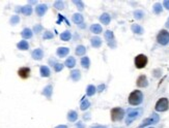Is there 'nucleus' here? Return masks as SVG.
<instances>
[{"label": "nucleus", "instance_id": "obj_22", "mask_svg": "<svg viewBox=\"0 0 169 128\" xmlns=\"http://www.w3.org/2000/svg\"><path fill=\"white\" fill-rule=\"evenodd\" d=\"M22 37L23 38H31L32 36V31L29 28H25V29L22 31Z\"/></svg>", "mask_w": 169, "mask_h": 128}, {"label": "nucleus", "instance_id": "obj_36", "mask_svg": "<svg viewBox=\"0 0 169 128\" xmlns=\"http://www.w3.org/2000/svg\"><path fill=\"white\" fill-rule=\"evenodd\" d=\"M51 38H53V33H52V32H49V31L45 32L44 39H51Z\"/></svg>", "mask_w": 169, "mask_h": 128}, {"label": "nucleus", "instance_id": "obj_11", "mask_svg": "<svg viewBox=\"0 0 169 128\" xmlns=\"http://www.w3.org/2000/svg\"><path fill=\"white\" fill-rule=\"evenodd\" d=\"M148 85L147 79H146L145 76H140L139 78L137 79V86L140 87V88H144Z\"/></svg>", "mask_w": 169, "mask_h": 128}, {"label": "nucleus", "instance_id": "obj_5", "mask_svg": "<svg viewBox=\"0 0 169 128\" xmlns=\"http://www.w3.org/2000/svg\"><path fill=\"white\" fill-rule=\"evenodd\" d=\"M157 41L162 46H165L169 42V33L166 30H161L157 35Z\"/></svg>", "mask_w": 169, "mask_h": 128}, {"label": "nucleus", "instance_id": "obj_3", "mask_svg": "<svg viewBox=\"0 0 169 128\" xmlns=\"http://www.w3.org/2000/svg\"><path fill=\"white\" fill-rule=\"evenodd\" d=\"M142 113V109H129L128 111L127 119H126V123L129 125L132 123V121H134L135 119H137Z\"/></svg>", "mask_w": 169, "mask_h": 128}, {"label": "nucleus", "instance_id": "obj_44", "mask_svg": "<svg viewBox=\"0 0 169 128\" xmlns=\"http://www.w3.org/2000/svg\"><path fill=\"white\" fill-rule=\"evenodd\" d=\"M92 128H106V127H104V126H95Z\"/></svg>", "mask_w": 169, "mask_h": 128}, {"label": "nucleus", "instance_id": "obj_1", "mask_svg": "<svg viewBox=\"0 0 169 128\" xmlns=\"http://www.w3.org/2000/svg\"><path fill=\"white\" fill-rule=\"evenodd\" d=\"M143 100V94L141 93V91L135 90L130 94L129 96V103L131 105H138L142 102Z\"/></svg>", "mask_w": 169, "mask_h": 128}, {"label": "nucleus", "instance_id": "obj_8", "mask_svg": "<svg viewBox=\"0 0 169 128\" xmlns=\"http://www.w3.org/2000/svg\"><path fill=\"white\" fill-rule=\"evenodd\" d=\"M105 38L107 40V44H109L110 48H115L116 44H115V38H114V34L113 32H111L110 30L105 32Z\"/></svg>", "mask_w": 169, "mask_h": 128}, {"label": "nucleus", "instance_id": "obj_40", "mask_svg": "<svg viewBox=\"0 0 169 128\" xmlns=\"http://www.w3.org/2000/svg\"><path fill=\"white\" fill-rule=\"evenodd\" d=\"M105 88H106V87H105V85H101V86H99V87H98V88H97V90L99 91V92H102V91H103V90H105Z\"/></svg>", "mask_w": 169, "mask_h": 128}, {"label": "nucleus", "instance_id": "obj_7", "mask_svg": "<svg viewBox=\"0 0 169 128\" xmlns=\"http://www.w3.org/2000/svg\"><path fill=\"white\" fill-rule=\"evenodd\" d=\"M159 116L157 115V114H152L150 117H148V118H146L145 120H144L143 122L141 123V125H140V127H145V126H147V125H150V124H155V123H158L159 122Z\"/></svg>", "mask_w": 169, "mask_h": 128}, {"label": "nucleus", "instance_id": "obj_29", "mask_svg": "<svg viewBox=\"0 0 169 128\" xmlns=\"http://www.w3.org/2000/svg\"><path fill=\"white\" fill-rule=\"evenodd\" d=\"M95 92H97V88H95V86L90 85V86L87 87V95H88V96H92Z\"/></svg>", "mask_w": 169, "mask_h": 128}, {"label": "nucleus", "instance_id": "obj_6", "mask_svg": "<svg viewBox=\"0 0 169 128\" xmlns=\"http://www.w3.org/2000/svg\"><path fill=\"white\" fill-rule=\"evenodd\" d=\"M147 64V57L145 55H138L135 58V65L137 68H143Z\"/></svg>", "mask_w": 169, "mask_h": 128}, {"label": "nucleus", "instance_id": "obj_26", "mask_svg": "<svg viewBox=\"0 0 169 128\" xmlns=\"http://www.w3.org/2000/svg\"><path fill=\"white\" fill-rule=\"evenodd\" d=\"M77 118H78V115H77V113H76L75 111H71L70 113H69V115H68L69 121L75 122V121L77 120Z\"/></svg>", "mask_w": 169, "mask_h": 128}, {"label": "nucleus", "instance_id": "obj_38", "mask_svg": "<svg viewBox=\"0 0 169 128\" xmlns=\"http://www.w3.org/2000/svg\"><path fill=\"white\" fill-rule=\"evenodd\" d=\"M42 29H43V27L40 25H36V26H34V28H33V30H34L35 33H38Z\"/></svg>", "mask_w": 169, "mask_h": 128}, {"label": "nucleus", "instance_id": "obj_9", "mask_svg": "<svg viewBox=\"0 0 169 128\" xmlns=\"http://www.w3.org/2000/svg\"><path fill=\"white\" fill-rule=\"evenodd\" d=\"M18 74H19L20 78L27 79V78H29V76H30V68H28V67H22V68H20V69H19Z\"/></svg>", "mask_w": 169, "mask_h": 128}, {"label": "nucleus", "instance_id": "obj_42", "mask_svg": "<svg viewBox=\"0 0 169 128\" xmlns=\"http://www.w3.org/2000/svg\"><path fill=\"white\" fill-rule=\"evenodd\" d=\"M77 128H84V126H83L81 123H78L77 124Z\"/></svg>", "mask_w": 169, "mask_h": 128}, {"label": "nucleus", "instance_id": "obj_45", "mask_svg": "<svg viewBox=\"0 0 169 128\" xmlns=\"http://www.w3.org/2000/svg\"><path fill=\"white\" fill-rule=\"evenodd\" d=\"M166 27H167V28H169V19L167 20V22H166Z\"/></svg>", "mask_w": 169, "mask_h": 128}, {"label": "nucleus", "instance_id": "obj_27", "mask_svg": "<svg viewBox=\"0 0 169 128\" xmlns=\"http://www.w3.org/2000/svg\"><path fill=\"white\" fill-rule=\"evenodd\" d=\"M89 64H90V61H89L88 57H83V58L81 59V65L84 68H88Z\"/></svg>", "mask_w": 169, "mask_h": 128}, {"label": "nucleus", "instance_id": "obj_24", "mask_svg": "<svg viewBox=\"0 0 169 128\" xmlns=\"http://www.w3.org/2000/svg\"><path fill=\"white\" fill-rule=\"evenodd\" d=\"M52 86H50V85H49V86H47L46 88L44 89V91H43V94L45 95V96H47L48 97V98H50L51 97V95H52Z\"/></svg>", "mask_w": 169, "mask_h": 128}, {"label": "nucleus", "instance_id": "obj_28", "mask_svg": "<svg viewBox=\"0 0 169 128\" xmlns=\"http://www.w3.org/2000/svg\"><path fill=\"white\" fill-rule=\"evenodd\" d=\"M85 52H86V49H85V46H77L76 54L78 55V56H82V55H84Z\"/></svg>", "mask_w": 169, "mask_h": 128}, {"label": "nucleus", "instance_id": "obj_37", "mask_svg": "<svg viewBox=\"0 0 169 128\" xmlns=\"http://www.w3.org/2000/svg\"><path fill=\"white\" fill-rule=\"evenodd\" d=\"M75 4L78 6V9H80V11H82L83 9H84V6H83V2L82 1H74Z\"/></svg>", "mask_w": 169, "mask_h": 128}, {"label": "nucleus", "instance_id": "obj_17", "mask_svg": "<svg viewBox=\"0 0 169 128\" xmlns=\"http://www.w3.org/2000/svg\"><path fill=\"white\" fill-rule=\"evenodd\" d=\"M40 76L44 77V78L50 77V69H49L47 66H42V67H40Z\"/></svg>", "mask_w": 169, "mask_h": 128}, {"label": "nucleus", "instance_id": "obj_10", "mask_svg": "<svg viewBox=\"0 0 169 128\" xmlns=\"http://www.w3.org/2000/svg\"><path fill=\"white\" fill-rule=\"evenodd\" d=\"M31 56L34 60H40V59H43V57H44V52H43L42 49H36V50H34L33 52H32Z\"/></svg>", "mask_w": 169, "mask_h": 128}, {"label": "nucleus", "instance_id": "obj_4", "mask_svg": "<svg viewBox=\"0 0 169 128\" xmlns=\"http://www.w3.org/2000/svg\"><path fill=\"white\" fill-rule=\"evenodd\" d=\"M169 107V101L167 98L163 97V98H160L156 103V111L158 112H165L167 111Z\"/></svg>", "mask_w": 169, "mask_h": 128}, {"label": "nucleus", "instance_id": "obj_14", "mask_svg": "<svg viewBox=\"0 0 169 128\" xmlns=\"http://www.w3.org/2000/svg\"><path fill=\"white\" fill-rule=\"evenodd\" d=\"M64 65H66V67H69V68L74 67V66L76 65V60H75V58H73V57H70V58H68L66 60Z\"/></svg>", "mask_w": 169, "mask_h": 128}, {"label": "nucleus", "instance_id": "obj_35", "mask_svg": "<svg viewBox=\"0 0 169 128\" xmlns=\"http://www.w3.org/2000/svg\"><path fill=\"white\" fill-rule=\"evenodd\" d=\"M154 11L156 14H160L161 11H162V6H161V4H159V3H158V4L155 5V6H154Z\"/></svg>", "mask_w": 169, "mask_h": 128}, {"label": "nucleus", "instance_id": "obj_34", "mask_svg": "<svg viewBox=\"0 0 169 128\" xmlns=\"http://www.w3.org/2000/svg\"><path fill=\"white\" fill-rule=\"evenodd\" d=\"M62 68H64V64H60V63H56L54 65L55 72H60V70H62Z\"/></svg>", "mask_w": 169, "mask_h": 128}, {"label": "nucleus", "instance_id": "obj_25", "mask_svg": "<svg viewBox=\"0 0 169 128\" xmlns=\"http://www.w3.org/2000/svg\"><path fill=\"white\" fill-rule=\"evenodd\" d=\"M73 21H74L76 24H78V25H80V24H82V22H83V17L80 15V14H75L74 17H73Z\"/></svg>", "mask_w": 169, "mask_h": 128}, {"label": "nucleus", "instance_id": "obj_30", "mask_svg": "<svg viewBox=\"0 0 169 128\" xmlns=\"http://www.w3.org/2000/svg\"><path fill=\"white\" fill-rule=\"evenodd\" d=\"M60 38H61V40L68 41V40L71 39V33L69 31H64V33H61V35H60Z\"/></svg>", "mask_w": 169, "mask_h": 128}, {"label": "nucleus", "instance_id": "obj_16", "mask_svg": "<svg viewBox=\"0 0 169 128\" xmlns=\"http://www.w3.org/2000/svg\"><path fill=\"white\" fill-rule=\"evenodd\" d=\"M100 21L103 24H105V25H107V24H109L110 21H111V18H110V16L108 15V14H103V15L101 16V18H100Z\"/></svg>", "mask_w": 169, "mask_h": 128}, {"label": "nucleus", "instance_id": "obj_31", "mask_svg": "<svg viewBox=\"0 0 169 128\" xmlns=\"http://www.w3.org/2000/svg\"><path fill=\"white\" fill-rule=\"evenodd\" d=\"M54 7L56 9H64V3L62 2V1H56V2L54 3Z\"/></svg>", "mask_w": 169, "mask_h": 128}, {"label": "nucleus", "instance_id": "obj_2", "mask_svg": "<svg viewBox=\"0 0 169 128\" xmlns=\"http://www.w3.org/2000/svg\"><path fill=\"white\" fill-rule=\"evenodd\" d=\"M125 117V111L121 107H114L111 109V120L112 121H121Z\"/></svg>", "mask_w": 169, "mask_h": 128}, {"label": "nucleus", "instance_id": "obj_18", "mask_svg": "<svg viewBox=\"0 0 169 128\" xmlns=\"http://www.w3.org/2000/svg\"><path fill=\"white\" fill-rule=\"evenodd\" d=\"M90 31L93 32V33H95V34L101 33V32H102V27H101V25H99V24H93V25H91Z\"/></svg>", "mask_w": 169, "mask_h": 128}, {"label": "nucleus", "instance_id": "obj_39", "mask_svg": "<svg viewBox=\"0 0 169 128\" xmlns=\"http://www.w3.org/2000/svg\"><path fill=\"white\" fill-rule=\"evenodd\" d=\"M134 15H135L136 19H141L142 16H143V14H142L141 11H135V14H134Z\"/></svg>", "mask_w": 169, "mask_h": 128}, {"label": "nucleus", "instance_id": "obj_20", "mask_svg": "<svg viewBox=\"0 0 169 128\" xmlns=\"http://www.w3.org/2000/svg\"><path fill=\"white\" fill-rule=\"evenodd\" d=\"M132 30H133L134 33L136 34H142L143 33V28L141 27V26H139L138 24H134L133 26H132Z\"/></svg>", "mask_w": 169, "mask_h": 128}, {"label": "nucleus", "instance_id": "obj_12", "mask_svg": "<svg viewBox=\"0 0 169 128\" xmlns=\"http://www.w3.org/2000/svg\"><path fill=\"white\" fill-rule=\"evenodd\" d=\"M47 9H48V6H47V5L40 4V5H38V6H36L35 11H36V14H38V16L42 17V16L45 15V13L47 11Z\"/></svg>", "mask_w": 169, "mask_h": 128}, {"label": "nucleus", "instance_id": "obj_21", "mask_svg": "<svg viewBox=\"0 0 169 128\" xmlns=\"http://www.w3.org/2000/svg\"><path fill=\"white\" fill-rule=\"evenodd\" d=\"M90 41H91L92 46H95V48H99V46H101V44H102V40L100 37H92Z\"/></svg>", "mask_w": 169, "mask_h": 128}, {"label": "nucleus", "instance_id": "obj_32", "mask_svg": "<svg viewBox=\"0 0 169 128\" xmlns=\"http://www.w3.org/2000/svg\"><path fill=\"white\" fill-rule=\"evenodd\" d=\"M89 105H90V103H89L88 100H83L82 103H81V105H80V107H81V109H83V111H84V109H88Z\"/></svg>", "mask_w": 169, "mask_h": 128}, {"label": "nucleus", "instance_id": "obj_43", "mask_svg": "<svg viewBox=\"0 0 169 128\" xmlns=\"http://www.w3.org/2000/svg\"><path fill=\"white\" fill-rule=\"evenodd\" d=\"M55 128H68L66 125H59V126H57V127H55Z\"/></svg>", "mask_w": 169, "mask_h": 128}, {"label": "nucleus", "instance_id": "obj_19", "mask_svg": "<svg viewBox=\"0 0 169 128\" xmlns=\"http://www.w3.org/2000/svg\"><path fill=\"white\" fill-rule=\"evenodd\" d=\"M69 52H70V50L68 48H59L57 50V55L59 57H66L69 54Z\"/></svg>", "mask_w": 169, "mask_h": 128}, {"label": "nucleus", "instance_id": "obj_41", "mask_svg": "<svg viewBox=\"0 0 169 128\" xmlns=\"http://www.w3.org/2000/svg\"><path fill=\"white\" fill-rule=\"evenodd\" d=\"M164 6L166 9H169V0H166V1H164Z\"/></svg>", "mask_w": 169, "mask_h": 128}, {"label": "nucleus", "instance_id": "obj_13", "mask_svg": "<svg viewBox=\"0 0 169 128\" xmlns=\"http://www.w3.org/2000/svg\"><path fill=\"white\" fill-rule=\"evenodd\" d=\"M17 11H20V13H22V14H24L25 16H30L31 15V13H32V9H31V6H23V7H21V9H16Z\"/></svg>", "mask_w": 169, "mask_h": 128}, {"label": "nucleus", "instance_id": "obj_15", "mask_svg": "<svg viewBox=\"0 0 169 128\" xmlns=\"http://www.w3.org/2000/svg\"><path fill=\"white\" fill-rule=\"evenodd\" d=\"M17 46L19 50H22V51H26L29 49V44H28V42L26 41V40H21V41L17 44Z\"/></svg>", "mask_w": 169, "mask_h": 128}, {"label": "nucleus", "instance_id": "obj_23", "mask_svg": "<svg viewBox=\"0 0 169 128\" xmlns=\"http://www.w3.org/2000/svg\"><path fill=\"white\" fill-rule=\"evenodd\" d=\"M80 72L79 70H73L72 72H71V78H72L73 81H75V82H77V81L80 80Z\"/></svg>", "mask_w": 169, "mask_h": 128}, {"label": "nucleus", "instance_id": "obj_33", "mask_svg": "<svg viewBox=\"0 0 169 128\" xmlns=\"http://www.w3.org/2000/svg\"><path fill=\"white\" fill-rule=\"evenodd\" d=\"M19 21H20V18L18 17V16H14V17L11 19V23H12V25H16V24L19 23Z\"/></svg>", "mask_w": 169, "mask_h": 128}]
</instances>
